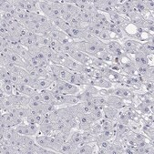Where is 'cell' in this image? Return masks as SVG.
Segmentation results:
<instances>
[{"mask_svg": "<svg viewBox=\"0 0 154 154\" xmlns=\"http://www.w3.org/2000/svg\"><path fill=\"white\" fill-rule=\"evenodd\" d=\"M48 6H49V4H48V1H38V8H39V9L44 13L45 16H46V14H47Z\"/></svg>", "mask_w": 154, "mask_h": 154, "instance_id": "27", "label": "cell"}, {"mask_svg": "<svg viewBox=\"0 0 154 154\" xmlns=\"http://www.w3.org/2000/svg\"><path fill=\"white\" fill-rule=\"evenodd\" d=\"M92 123L88 119V116L86 114H82L79 117V127L81 131H88L90 130Z\"/></svg>", "mask_w": 154, "mask_h": 154, "instance_id": "4", "label": "cell"}, {"mask_svg": "<svg viewBox=\"0 0 154 154\" xmlns=\"http://www.w3.org/2000/svg\"><path fill=\"white\" fill-rule=\"evenodd\" d=\"M0 8H1V12H10L13 8H14V6H13V1H8V0H1V2H0Z\"/></svg>", "mask_w": 154, "mask_h": 154, "instance_id": "14", "label": "cell"}, {"mask_svg": "<svg viewBox=\"0 0 154 154\" xmlns=\"http://www.w3.org/2000/svg\"><path fill=\"white\" fill-rule=\"evenodd\" d=\"M48 137L49 136H46V135H36L34 138H35V141H36V144H38V146L40 147H43V148H48V149H50V146H49V141H48Z\"/></svg>", "mask_w": 154, "mask_h": 154, "instance_id": "7", "label": "cell"}, {"mask_svg": "<svg viewBox=\"0 0 154 154\" xmlns=\"http://www.w3.org/2000/svg\"><path fill=\"white\" fill-rule=\"evenodd\" d=\"M64 85L66 87V89L68 91V94H71V95H78L80 90L78 86H75L73 84H70L68 81H64Z\"/></svg>", "mask_w": 154, "mask_h": 154, "instance_id": "13", "label": "cell"}, {"mask_svg": "<svg viewBox=\"0 0 154 154\" xmlns=\"http://www.w3.org/2000/svg\"><path fill=\"white\" fill-rule=\"evenodd\" d=\"M51 41V38L49 37H43V36H38V45H40L41 47H46V46H49Z\"/></svg>", "mask_w": 154, "mask_h": 154, "instance_id": "20", "label": "cell"}, {"mask_svg": "<svg viewBox=\"0 0 154 154\" xmlns=\"http://www.w3.org/2000/svg\"><path fill=\"white\" fill-rule=\"evenodd\" d=\"M124 3V2H123ZM119 4V5H118L114 9L121 16V15H127V13H128V10H127V8H126V7L124 6V4Z\"/></svg>", "mask_w": 154, "mask_h": 154, "instance_id": "24", "label": "cell"}, {"mask_svg": "<svg viewBox=\"0 0 154 154\" xmlns=\"http://www.w3.org/2000/svg\"><path fill=\"white\" fill-rule=\"evenodd\" d=\"M93 152H94V149L89 144H83L78 147L75 151V153H79V154H88V153H93Z\"/></svg>", "mask_w": 154, "mask_h": 154, "instance_id": "12", "label": "cell"}, {"mask_svg": "<svg viewBox=\"0 0 154 154\" xmlns=\"http://www.w3.org/2000/svg\"><path fill=\"white\" fill-rule=\"evenodd\" d=\"M1 88L5 91L7 96H11L15 94V89H14V85L13 84H8V83H1Z\"/></svg>", "mask_w": 154, "mask_h": 154, "instance_id": "16", "label": "cell"}, {"mask_svg": "<svg viewBox=\"0 0 154 154\" xmlns=\"http://www.w3.org/2000/svg\"><path fill=\"white\" fill-rule=\"evenodd\" d=\"M9 60L11 62H13L15 65H17V67H20L23 69L26 68V61L18 54H17L15 52H13L11 55H9Z\"/></svg>", "mask_w": 154, "mask_h": 154, "instance_id": "6", "label": "cell"}, {"mask_svg": "<svg viewBox=\"0 0 154 154\" xmlns=\"http://www.w3.org/2000/svg\"><path fill=\"white\" fill-rule=\"evenodd\" d=\"M102 111H103V117H105L107 119H113L117 118L118 109L113 107L104 106L102 108Z\"/></svg>", "mask_w": 154, "mask_h": 154, "instance_id": "5", "label": "cell"}, {"mask_svg": "<svg viewBox=\"0 0 154 154\" xmlns=\"http://www.w3.org/2000/svg\"><path fill=\"white\" fill-rule=\"evenodd\" d=\"M39 131L38 124H26V135L35 137Z\"/></svg>", "mask_w": 154, "mask_h": 154, "instance_id": "10", "label": "cell"}, {"mask_svg": "<svg viewBox=\"0 0 154 154\" xmlns=\"http://www.w3.org/2000/svg\"><path fill=\"white\" fill-rule=\"evenodd\" d=\"M142 46H143L144 49L147 51L148 54H150V53L153 52V42H152V40H149V41L144 43Z\"/></svg>", "mask_w": 154, "mask_h": 154, "instance_id": "29", "label": "cell"}, {"mask_svg": "<svg viewBox=\"0 0 154 154\" xmlns=\"http://www.w3.org/2000/svg\"><path fill=\"white\" fill-rule=\"evenodd\" d=\"M99 52H100V49L94 43L87 42V47H86V51H85L87 55L96 56Z\"/></svg>", "mask_w": 154, "mask_h": 154, "instance_id": "11", "label": "cell"}, {"mask_svg": "<svg viewBox=\"0 0 154 154\" xmlns=\"http://www.w3.org/2000/svg\"><path fill=\"white\" fill-rule=\"evenodd\" d=\"M8 78V69H6V67L4 65H1V68H0V79L4 80V79H6Z\"/></svg>", "mask_w": 154, "mask_h": 154, "instance_id": "28", "label": "cell"}, {"mask_svg": "<svg viewBox=\"0 0 154 154\" xmlns=\"http://www.w3.org/2000/svg\"><path fill=\"white\" fill-rule=\"evenodd\" d=\"M39 131L43 135L50 136L53 134V131H54V124L52 122L48 123V124H40Z\"/></svg>", "mask_w": 154, "mask_h": 154, "instance_id": "9", "label": "cell"}, {"mask_svg": "<svg viewBox=\"0 0 154 154\" xmlns=\"http://www.w3.org/2000/svg\"><path fill=\"white\" fill-rule=\"evenodd\" d=\"M85 11L88 12V13H89V14H91V15H93L94 13L98 12L97 8H95V6H94L93 4L91 3V1H89V2L87 4L86 8H85Z\"/></svg>", "mask_w": 154, "mask_h": 154, "instance_id": "26", "label": "cell"}, {"mask_svg": "<svg viewBox=\"0 0 154 154\" xmlns=\"http://www.w3.org/2000/svg\"><path fill=\"white\" fill-rule=\"evenodd\" d=\"M27 34H28V29L27 28H26L24 26L19 27V29H18V36H19L20 38H24L27 37Z\"/></svg>", "mask_w": 154, "mask_h": 154, "instance_id": "32", "label": "cell"}, {"mask_svg": "<svg viewBox=\"0 0 154 154\" xmlns=\"http://www.w3.org/2000/svg\"><path fill=\"white\" fill-rule=\"evenodd\" d=\"M26 124H37L36 118L34 115H29L28 117H26Z\"/></svg>", "mask_w": 154, "mask_h": 154, "instance_id": "33", "label": "cell"}, {"mask_svg": "<svg viewBox=\"0 0 154 154\" xmlns=\"http://www.w3.org/2000/svg\"><path fill=\"white\" fill-rule=\"evenodd\" d=\"M31 99V98H30ZM44 105V102H40V101H36L33 100H30V102L28 104V107L32 109H37L38 108H41Z\"/></svg>", "mask_w": 154, "mask_h": 154, "instance_id": "23", "label": "cell"}, {"mask_svg": "<svg viewBox=\"0 0 154 154\" xmlns=\"http://www.w3.org/2000/svg\"><path fill=\"white\" fill-rule=\"evenodd\" d=\"M98 38L102 40V42L103 41H110L111 37H110V34H109V32L108 31V30H104V31H101V33H100V37Z\"/></svg>", "mask_w": 154, "mask_h": 154, "instance_id": "25", "label": "cell"}, {"mask_svg": "<svg viewBox=\"0 0 154 154\" xmlns=\"http://www.w3.org/2000/svg\"><path fill=\"white\" fill-rule=\"evenodd\" d=\"M19 100V107H28V104L30 102V97L25 94H19L18 95Z\"/></svg>", "mask_w": 154, "mask_h": 154, "instance_id": "18", "label": "cell"}, {"mask_svg": "<svg viewBox=\"0 0 154 154\" xmlns=\"http://www.w3.org/2000/svg\"><path fill=\"white\" fill-rule=\"evenodd\" d=\"M81 137H82V134L79 132V131H75L71 134L70 136V141L77 147H79L81 143Z\"/></svg>", "mask_w": 154, "mask_h": 154, "instance_id": "15", "label": "cell"}, {"mask_svg": "<svg viewBox=\"0 0 154 154\" xmlns=\"http://www.w3.org/2000/svg\"><path fill=\"white\" fill-rule=\"evenodd\" d=\"M30 98H31V100H33L43 102V97H42V95L39 93V92H37L36 94H34L32 97H30Z\"/></svg>", "mask_w": 154, "mask_h": 154, "instance_id": "35", "label": "cell"}, {"mask_svg": "<svg viewBox=\"0 0 154 154\" xmlns=\"http://www.w3.org/2000/svg\"><path fill=\"white\" fill-rule=\"evenodd\" d=\"M68 55L70 57H72L73 59H75L77 62H79L81 65H87V63H88V60H89L88 56L86 53H84L82 51H79L76 47L74 48H72L68 53Z\"/></svg>", "mask_w": 154, "mask_h": 154, "instance_id": "1", "label": "cell"}, {"mask_svg": "<svg viewBox=\"0 0 154 154\" xmlns=\"http://www.w3.org/2000/svg\"><path fill=\"white\" fill-rule=\"evenodd\" d=\"M35 69H36L37 72L38 73V75L41 78H48L49 77V73L48 71V68H45L43 66H38V67H36Z\"/></svg>", "mask_w": 154, "mask_h": 154, "instance_id": "19", "label": "cell"}, {"mask_svg": "<svg viewBox=\"0 0 154 154\" xmlns=\"http://www.w3.org/2000/svg\"><path fill=\"white\" fill-rule=\"evenodd\" d=\"M107 106H110L118 109L125 107V103H124V100L121 98L110 95L107 97Z\"/></svg>", "mask_w": 154, "mask_h": 154, "instance_id": "3", "label": "cell"}, {"mask_svg": "<svg viewBox=\"0 0 154 154\" xmlns=\"http://www.w3.org/2000/svg\"><path fill=\"white\" fill-rule=\"evenodd\" d=\"M26 62L27 64H29L30 66H32L33 68L40 66V61H39V59L36 56H31V57H30V58L27 61H26Z\"/></svg>", "mask_w": 154, "mask_h": 154, "instance_id": "21", "label": "cell"}, {"mask_svg": "<svg viewBox=\"0 0 154 154\" xmlns=\"http://www.w3.org/2000/svg\"><path fill=\"white\" fill-rule=\"evenodd\" d=\"M140 43L138 41H135V40H132V39H127L125 42H124V48L128 50V51H131V50H136L138 45Z\"/></svg>", "mask_w": 154, "mask_h": 154, "instance_id": "17", "label": "cell"}, {"mask_svg": "<svg viewBox=\"0 0 154 154\" xmlns=\"http://www.w3.org/2000/svg\"><path fill=\"white\" fill-rule=\"evenodd\" d=\"M15 130L19 135H26V125L24 124H18L15 126Z\"/></svg>", "mask_w": 154, "mask_h": 154, "instance_id": "31", "label": "cell"}, {"mask_svg": "<svg viewBox=\"0 0 154 154\" xmlns=\"http://www.w3.org/2000/svg\"><path fill=\"white\" fill-rule=\"evenodd\" d=\"M59 43H60L59 41H57V40L51 39V41H50V44H49V46H48V47H49L51 49H53V50H54V49L56 48V47H57V46Z\"/></svg>", "mask_w": 154, "mask_h": 154, "instance_id": "36", "label": "cell"}, {"mask_svg": "<svg viewBox=\"0 0 154 154\" xmlns=\"http://www.w3.org/2000/svg\"><path fill=\"white\" fill-rule=\"evenodd\" d=\"M133 138L136 141H140V140H145L146 136L142 133H133Z\"/></svg>", "mask_w": 154, "mask_h": 154, "instance_id": "34", "label": "cell"}, {"mask_svg": "<svg viewBox=\"0 0 154 154\" xmlns=\"http://www.w3.org/2000/svg\"><path fill=\"white\" fill-rule=\"evenodd\" d=\"M38 38H31V37H26L24 38H20L19 40V44L23 45L26 48H30V47H33L37 44L38 42Z\"/></svg>", "mask_w": 154, "mask_h": 154, "instance_id": "8", "label": "cell"}, {"mask_svg": "<svg viewBox=\"0 0 154 154\" xmlns=\"http://www.w3.org/2000/svg\"><path fill=\"white\" fill-rule=\"evenodd\" d=\"M86 47H87V42L84 40H79L78 42H76V48L79 50L85 53L86 51Z\"/></svg>", "mask_w": 154, "mask_h": 154, "instance_id": "30", "label": "cell"}, {"mask_svg": "<svg viewBox=\"0 0 154 154\" xmlns=\"http://www.w3.org/2000/svg\"><path fill=\"white\" fill-rule=\"evenodd\" d=\"M18 55L25 60V61H27L29 58H30V57H31L32 55L30 54V52H29V50H28V48H26V47H24L22 49H21V51L18 53Z\"/></svg>", "mask_w": 154, "mask_h": 154, "instance_id": "22", "label": "cell"}, {"mask_svg": "<svg viewBox=\"0 0 154 154\" xmlns=\"http://www.w3.org/2000/svg\"><path fill=\"white\" fill-rule=\"evenodd\" d=\"M54 82L49 79V78H40L38 79H36L34 85L32 88H36L38 91L41 90V89H46V88H49L52 84Z\"/></svg>", "mask_w": 154, "mask_h": 154, "instance_id": "2", "label": "cell"}]
</instances>
